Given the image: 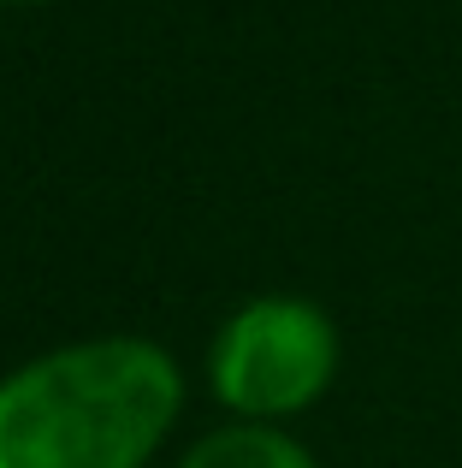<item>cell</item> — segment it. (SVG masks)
<instances>
[{"label": "cell", "instance_id": "3957f363", "mask_svg": "<svg viewBox=\"0 0 462 468\" xmlns=\"http://www.w3.org/2000/svg\"><path fill=\"white\" fill-rule=\"evenodd\" d=\"M178 468H320V463L278 421H226L214 433H202Z\"/></svg>", "mask_w": 462, "mask_h": 468}, {"label": "cell", "instance_id": "7a4b0ae2", "mask_svg": "<svg viewBox=\"0 0 462 468\" xmlns=\"http://www.w3.org/2000/svg\"><path fill=\"white\" fill-rule=\"evenodd\" d=\"M338 379V326L309 297H255L220 326L208 386L237 421H290Z\"/></svg>", "mask_w": 462, "mask_h": 468}, {"label": "cell", "instance_id": "6da1fadb", "mask_svg": "<svg viewBox=\"0 0 462 468\" xmlns=\"http://www.w3.org/2000/svg\"><path fill=\"white\" fill-rule=\"evenodd\" d=\"M184 410L173 350L78 338L0 379V468H149Z\"/></svg>", "mask_w": 462, "mask_h": 468}]
</instances>
